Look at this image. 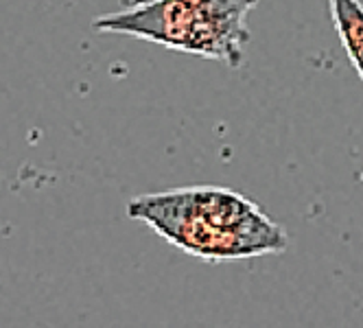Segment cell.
I'll return each mask as SVG.
<instances>
[{
  "mask_svg": "<svg viewBox=\"0 0 363 328\" xmlns=\"http://www.w3.org/2000/svg\"><path fill=\"white\" fill-rule=\"evenodd\" d=\"M127 217L143 221L177 249L211 263L280 254L289 247L282 225L256 201L225 186L145 193L129 199Z\"/></svg>",
  "mask_w": 363,
  "mask_h": 328,
  "instance_id": "6da1fadb",
  "label": "cell"
},
{
  "mask_svg": "<svg viewBox=\"0 0 363 328\" xmlns=\"http://www.w3.org/2000/svg\"><path fill=\"white\" fill-rule=\"evenodd\" d=\"M258 3L261 0H129L121 11L96 18L92 29L239 68L250 42L247 16Z\"/></svg>",
  "mask_w": 363,
  "mask_h": 328,
  "instance_id": "7a4b0ae2",
  "label": "cell"
},
{
  "mask_svg": "<svg viewBox=\"0 0 363 328\" xmlns=\"http://www.w3.org/2000/svg\"><path fill=\"white\" fill-rule=\"evenodd\" d=\"M328 13L348 62L363 81V3L361 0H328Z\"/></svg>",
  "mask_w": 363,
  "mask_h": 328,
  "instance_id": "3957f363",
  "label": "cell"
}]
</instances>
